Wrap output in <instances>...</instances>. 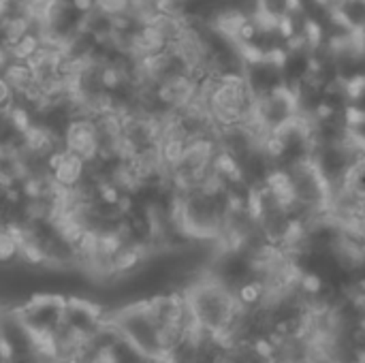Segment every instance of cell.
Masks as SVG:
<instances>
[{
  "label": "cell",
  "instance_id": "obj_1",
  "mask_svg": "<svg viewBox=\"0 0 365 363\" xmlns=\"http://www.w3.org/2000/svg\"><path fill=\"white\" fill-rule=\"evenodd\" d=\"M64 308H66V297L47 293V295L30 297L28 302L17 306V312L24 319V323L30 327L34 338H47L62 327Z\"/></svg>",
  "mask_w": 365,
  "mask_h": 363
},
{
  "label": "cell",
  "instance_id": "obj_2",
  "mask_svg": "<svg viewBox=\"0 0 365 363\" xmlns=\"http://www.w3.org/2000/svg\"><path fill=\"white\" fill-rule=\"evenodd\" d=\"M64 148L77 156H81L86 163H94L101 156V135L96 120L92 116H79L75 118L66 133H64Z\"/></svg>",
  "mask_w": 365,
  "mask_h": 363
},
{
  "label": "cell",
  "instance_id": "obj_3",
  "mask_svg": "<svg viewBox=\"0 0 365 363\" xmlns=\"http://www.w3.org/2000/svg\"><path fill=\"white\" fill-rule=\"evenodd\" d=\"M346 188H351L357 197H361L365 201V154L357 158V163L353 165L349 178H346Z\"/></svg>",
  "mask_w": 365,
  "mask_h": 363
},
{
  "label": "cell",
  "instance_id": "obj_4",
  "mask_svg": "<svg viewBox=\"0 0 365 363\" xmlns=\"http://www.w3.org/2000/svg\"><path fill=\"white\" fill-rule=\"evenodd\" d=\"M96 9L109 17H118L130 11V0H96Z\"/></svg>",
  "mask_w": 365,
  "mask_h": 363
},
{
  "label": "cell",
  "instance_id": "obj_5",
  "mask_svg": "<svg viewBox=\"0 0 365 363\" xmlns=\"http://www.w3.org/2000/svg\"><path fill=\"white\" fill-rule=\"evenodd\" d=\"M73 4L75 11H79L81 15H88L92 11H96V0H68Z\"/></svg>",
  "mask_w": 365,
  "mask_h": 363
}]
</instances>
